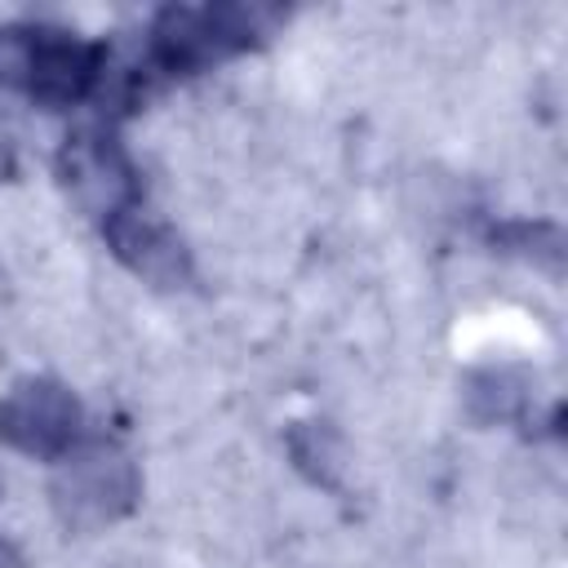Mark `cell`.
I'll return each mask as SVG.
<instances>
[{"instance_id":"6da1fadb","label":"cell","mask_w":568,"mask_h":568,"mask_svg":"<svg viewBox=\"0 0 568 568\" xmlns=\"http://www.w3.org/2000/svg\"><path fill=\"white\" fill-rule=\"evenodd\" d=\"M142 497L138 462L115 439H84L67 457H58V470L49 479L53 515L67 532H98L115 519H124Z\"/></svg>"},{"instance_id":"7a4b0ae2","label":"cell","mask_w":568,"mask_h":568,"mask_svg":"<svg viewBox=\"0 0 568 568\" xmlns=\"http://www.w3.org/2000/svg\"><path fill=\"white\" fill-rule=\"evenodd\" d=\"M58 182L71 195V204L98 222H111L129 209H142V178L111 133V124H89L62 138L53 155Z\"/></svg>"},{"instance_id":"3957f363","label":"cell","mask_w":568,"mask_h":568,"mask_svg":"<svg viewBox=\"0 0 568 568\" xmlns=\"http://www.w3.org/2000/svg\"><path fill=\"white\" fill-rule=\"evenodd\" d=\"M80 439V399L58 377H22L0 399V444L36 462H58Z\"/></svg>"},{"instance_id":"277c9868","label":"cell","mask_w":568,"mask_h":568,"mask_svg":"<svg viewBox=\"0 0 568 568\" xmlns=\"http://www.w3.org/2000/svg\"><path fill=\"white\" fill-rule=\"evenodd\" d=\"M102 53H106V44H98V40H80L75 31L53 27V22H31L27 98L49 106V111H67L75 102H89L98 71H102Z\"/></svg>"},{"instance_id":"5b68a950","label":"cell","mask_w":568,"mask_h":568,"mask_svg":"<svg viewBox=\"0 0 568 568\" xmlns=\"http://www.w3.org/2000/svg\"><path fill=\"white\" fill-rule=\"evenodd\" d=\"M102 240L115 253V262L129 266L151 288H186L195 275L191 248L182 244V235L142 209H129V213L102 222Z\"/></svg>"},{"instance_id":"8992f818","label":"cell","mask_w":568,"mask_h":568,"mask_svg":"<svg viewBox=\"0 0 568 568\" xmlns=\"http://www.w3.org/2000/svg\"><path fill=\"white\" fill-rule=\"evenodd\" d=\"M204 13H209V27H213L222 58L262 49L288 22V9L266 4V0H222V4H204Z\"/></svg>"},{"instance_id":"52a82bcc","label":"cell","mask_w":568,"mask_h":568,"mask_svg":"<svg viewBox=\"0 0 568 568\" xmlns=\"http://www.w3.org/2000/svg\"><path fill=\"white\" fill-rule=\"evenodd\" d=\"M466 404L475 422H506L519 417L528 404V377L519 368H479L466 386Z\"/></svg>"},{"instance_id":"ba28073f","label":"cell","mask_w":568,"mask_h":568,"mask_svg":"<svg viewBox=\"0 0 568 568\" xmlns=\"http://www.w3.org/2000/svg\"><path fill=\"white\" fill-rule=\"evenodd\" d=\"M493 244L501 253L532 257L550 275L564 271V231L555 222H501V226H493Z\"/></svg>"},{"instance_id":"9c48e42d","label":"cell","mask_w":568,"mask_h":568,"mask_svg":"<svg viewBox=\"0 0 568 568\" xmlns=\"http://www.w3.org/2000/svg\"><path fill=\"white\" fill-rule=\"evenodd\" d=\"M288 453H293V462H297V470L306 475V479H315V484H324V488H337V475H333V435H328V426H320V422H297L293 430H288Z\"/></svg>"},{"instance_id":"30bf717a","label":"cell","mask_w":568,"mask_h":568,"mask_svg":"<svg viewBox=\"0 0 568 568\" xmlns=\"http://www.w3.org/2000/svg\"><path fill=\"white\" fill-rule=\"evenodd\" d=\"M31 75V22H9L0 27V89L27 93Z\"/></svg>"},{"instance_id":"8fae6325","label":"cell","mask_w":568,"mask_h":568,"mask_svg":"<svg viewBox=\"0 0 568 568\" xmlns=\"http://www.w3.org/2000/svg\"><path fill=\"white\" fill-rule=\"evenodd\" d=\"M18 178V142L9 133V124L0 120V182H13Z\"/></svg>"}]
</instances>
